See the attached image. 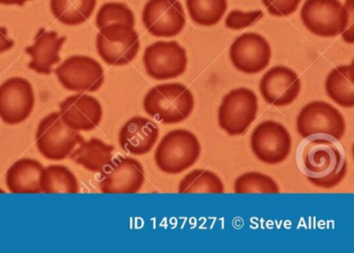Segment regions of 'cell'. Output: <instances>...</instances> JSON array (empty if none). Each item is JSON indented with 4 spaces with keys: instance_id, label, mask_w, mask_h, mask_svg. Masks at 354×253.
<instances>
[{
    "instance_id": "25",
    "label": "cell",
    "mask_w": 354,
    "mask_h": 253,
    "mask_svg": "<svg viewBox=\"0 0 354 253\" xmlns=\"http://www.w3.org/2000/svg\"><path fill=\"white\" fill-rule=\"evenodd\" d=\"M178 192L180 194H190V193L223 194L225 192V186L221 178L214 172L207 169H196L192 170L182 178Z\"/></svg>"
},
{
    "instance_id": "16",
    "label": "cell",
    "mask_w": 354,
    "mask_h": 253,
    "mask_svg": "<svg viewBox=\"0 0 354 253\" xmlns=\"http://www.w3.org/2000/svg\"><path fill=\"white\" fill-rule=\"evenodd\" d=\"M301 89V81L297 73L285 66L271 68L260 81L263 99L277 107H285L297 99Z\"/></svg>"
},
{
    "instance_id": "18",
    "label": "cell",
    "mask_w": 354,
    "mask_h": 253,
    "mask_svg": "<svg viewBox=\"0 0 354 253\" xmlns=\"http://www.w3.org/2000/svg\"><path fill=\"white\" fill-rule=\"evenodd\" d=\"M158 137L159 128L153 120L134 116L120 130L119 143L126 153L142 156L154 147Z\"/></svg>"
},
{
    "instance_id": "22",
    "label": "cell",
    "mask_w": 354,
    "mask_h": 253,
    "mask_svg": "<svg viewBox=\"0 0 354 253\" xmlns=\"http://www.w3.org/2000/svg\"><path fill=\"white\" fill-rule=\"evenodd\" d=\"M353 62L337 66L327 75L325 91L327 95L341 107H354Z\"/></svg>"
},
{
    "instance_id": "33",
    "label": "cell",
    "mask_w": 354,
    "mask_h": 253,
    "mask_svg": "<svg viewBox=\"0 0 354 253\" xmlns=\"http://www.w3.org/2000/svg\"><path fill=\"white\" fill-rule=\"evenodd\" d=\"M30 1V0H0V4H5V6H24L26 2Z\"/></svg>"
},
{
    "instance_id": "5",
    "label": "cell",
    "mask_w": 354,
    "mask_h": 253,
    "mask_svg": "<svg viewBox=\"0 0 354 253\" xmlns=\"http://www.w3.org/2000/svg\"><path fill=\"white\" fill-rule=\"evenodd\" d=\"M36 141L39 151L46 159L61 161L71 155L76 145L84 141V137L80 131L64 122L59 112H53L39 124Z\"/></svg>"
},
{
    "instance_id": "27",
    "label": "cell",
    "mask_w": 354,
    "mask_h": 253,
    "mask_svg": "<svg viewBox=\"0 0 354 253\" xmlns=\"http://www.w3.org/2000/svg\"><path fill=\"white\" fill-rule=\"evenodd\" d=\"M234 192L237 194H245V193L277 194L281 192V189L271 176L262 172L250 171L236 178Z\"/></svg>"
},
{
    "instance_id": "28",
    "label": "cell",
    "mask_w": 354,
    "mask_h": 253,
    "mask_svg": "<svg viewBox=\"0 0 354 253\" xmlns=\"http://www.w3.org/2000/svg\"><path fill=\"white\" fill-rule=\"evenodd\" d=\"M113 23H124L133 26L136 17L129 6L121 2H107L99 8L96 24L99 29Z\"/></svg>"
},
{
    "instance_id": "10",
    "label": "cell",
    "mask_w": 354,
    "mask_h": 253,
    "mask_svg": "<svg viewBox=\"0 0 354 253\" xmlns=\"http://www.w3.org/2000/svg\"><path fill=\"white\" fill-rule=\"evenodd\" d=\"M252 153L261 162L277 165L289 157L292 138L283 124L273 120L261 122L250 136Z\"/></svg>"
},
{
    "instance_id": "31",
    "label": "cell",
    "mask_w": 354,
    "mask_h": 253,
    "mask_svg": "<svg viewBox=\"0 0 354 253\" xmlns=\"http://www.w3.org/2000/svg\"><path fill=\"white\" fill-rule=\"evenodd\" d=\"M345 17H344V28L341 35L348 44H354V0H346L344 4Z\"/></svg>"
},
{
    "instance_id": "8",
    "label": "cell",
    "mask_w": 354,
    "mask_h": 253,
    "mask_svg": "<svg viewBox=\"0 0 354 253\" xmlns=\"http://www.w3.org/2000/svg\"><path fill=\"white\" fill-rule=\"evenodd\" d=\"M145 68L147 74L155 80L178 78L187 68L186 50L176 41H158L145 50Z\"/></svg>"
},
{
    "instance_id": "3",
    "label": "cell",
    "mask_w": 354,
    "mask_h": 253,
    "mask_svg": "<svg viewBox=\"0 0 354 253\" xmlns=\"http://www.w3.org/2000/svg\"><path fill=\"white\" fill-rule=\"evenodd\" d=\"M201 155L198 137L185 129L167 133L155 151V162L161 171L178 174L192 167Z\"/></svg>"
},
{
    "instance_id": "21",
    "label": "cell",
    "mask_w": 354,
    "mask_h": 253,
    "mask_svg": "<svg viewBox=\"0 0 354 253\" xmlns=\"http://www.w3.org/2000/svg\"><path fill=\"white\" fill-rule=\"evenodd\" d=\"M80 147L72 151L71 159L88 171L103 174L113 160L115 147L99 138L82 141Z\"/></svg>"
},
{
    "instance_id": "19",
    "label": "cell",
    "mask_w": 354,
    "mask_h": 253,
    "mask_svg": "<svg viewBox=\"0 0 354 253\" xmlns=\"http://www.w3.org/2000/svg\"><path fill=\"white\" fill-rule=\"evenodd\" d=\"M65 41L66 37H59L57 31L39 29L34 44L26 49L32 57L28 68L38 74H51L53 66L61 62L59 52Z\"/></svg>"
},
{
    "instance_id": "13",
    "label": "cell",
    "mask_w": 354,
    "mask_h": 253,
    "mask_svg": "<svg viewBox=\"0 0 354 253\" xmlns=\"http://www.w3.org/2000/svg\"><path fill=\"white\" fill-rule=\"evenodd\" d=\"M142 23L157 37H174L183 30L185 12L179 0H149L142 10Z\"/></svg>"
},
{
    "instance_id": "2",
    "label": "cell",
    "mask_w": 354,
    "mask_h": 253,
    "mask_svg": "<svg viewBox=\"0 0 354 253\" xmlns=\"http://www.w3.org/2000/svg\"><path fill=\"white\" fill-rule=\"evenodd\" d=\"M194 108L192 91L181 83L152 87L144 99L147 114L162 124H179L189 118Z\"/></svg>"
},
{
    "instance_id": "32",
    "label": "cell",
    "mask_w": 354,
    "mask_h": 253,
    "mask_svg": "<svg viewBox=\"0 0 354 253\" xmlns=\"http://www.w3.org/2000/svg\"><path fill=\"white\" fill-rule=\"evenodd\" d=\"M13 46L14 41L8 35V29L5 27H0V54L12 49Z\"/></svg>"
},
{
    "instance_id": "11",
    "label": "cell",
    "mask_w": 354,
    "mask_h": 253,
    "mask_svg": "<svg viewBox=\"0 0 354 253\" xmlns=\"http://www.w3.org/2000/svg\"><path fill=\"white\" fill-rule=\"evenodd\" d=\"M36 104L34 88L30 81L13 77L0 85V118L8 124L26 122Z\"/></svg>"
},
{
    "instance_id": "12",
    "label": "cell",
    "mask_w": 354,
    "mask_h": 253,
    "mask_svg": "<svg viewBox=\"0 0 354 253\" xmlns=\"http://www.w3.org/2000/svg\"><path fill=\"white\" fill-rule=\"evenodd\" d=\"M345 8L339 0H306L300 18L313 35L333 37L341 35L344 28Z\"/></svg>"
},
{
    "instance_id": "1",
    "label": "cell",
    "mask_w": 354,
    "mask_h": 253,
    "mask_svg": "<svg viewBox=\"0 0 354 253\" xmlns=\"http://www.w3.org/2000/svg\"><path fill=\"white\" fill-rule=\"evenodd\" d=\"M301 166L306 178L319 188H335L347 174V161L341 147L324 137H315L304 145Z\"/></svg>"
},
{
    "instance_id": "30",
    "label": "cell",
    "mask_w": 354,
    "mask_h": 253,
    "mask_svg": "<svg viewBox=\"0 0 354 253\" xmlns=\"http://www.w3.org/2000/svg\"><path fill=\"white\" fill-rule=\"evenodd\" d=\"M269 14L274 17H288L297 10L301 0H262Z\"/></svg>"
},
{
    "instance_id": "24",
    "label": "cell",
    "mask_w": 354,
    "mask_h": 253,
    "mask_svg": "<svg viewBox=\"0 0 354 253\" xmlns=\"http://www.w3.org/2000/svg\"><path fill=\"white\" fill-rule=\"evenodd\" d=\"M41 192L47 194L80 192V185L75 174L63 165L47 166L43 169L40 178Z\"/></svg>"
},
{
    "instance_id": "26",
    "label": "cell",
    "mask_w": 354,
    "mask_h": 253,
    "mask_svg": "<svg viewBox=\"0 0 354 253\" xmlns=\"http://www.w3.org/2000/svg\"><path fill=\"white\" fill-rule=\"evenodd\" d=\"M188 14L196 24H218L227 10V0H186Z\"/></svg>"
},
{
    "instance_id": "9",
    "label": "cell",
    "mask_w": 354,
    "mask_h": 253,
    "mask_svg": "<svg viewBox=\"0 0 354 253\" xmlns=\"http://www.w3.org/2000/svg\"><path fill=\"white\" fill-rule=\"evenodd\" d=\"M61 84L75 93H94L104 83L102 66L90 56L73 55L55 70Z\"/></svg>"
},
{
    "instance_id": "20",
    "label": "cell",
    "mask_w": 354,
    "mask_h": 253,
    "mask_svg": "<svg viewBox=\"0 0 354 253\" xmlns=\"http://www.w3.org/2000/svg\"><path fill=\"white\" fill-rule=\"evenodd\" d=\"M43 167L35 159H20L9 168L6 176L10 192L14 194H37L41 192L40 178Z\"/></svg>"
},
{
    "instance_id": "14",
    "label": "cell",
    "mask_w": 354,
    "mask_h": 253,
    "mask_svg": "<svg viewBox=\"0 0 354 253\" xmlns=\"http://www.w3.org/2000/svg\"><path fill=\"white\" fill-rule=\"evenodd\" d=\"M272 52L267 39L256 32L238 37L230 47V59L239 72L254 75L268 66Z\"/></svg>"
},
{
    "instance_id": "4",
    "label": "cell",
    "mask_w": 354,
    "mask_h": 253,
    "mask_svg": "<svg viewBox=\"0 0 354 253\" xmlns=\"http://www.w3.org/2000/svg\"><path fill=\"white\" fill-rule=\"evenodd\" d=\"M297 132L302 138L324 137L339 141L346 132L345 118L326 102H310L298 114Z\"/></svg>"
},
{
    "instance_id": "7",
    "label": "cell",
    "mask_w": 354,
    "mask_h": 253,
    "mask_svg": "<svg viewBox=\"0 0 354 253\" xmlns=\"http://www.w3.org/2000/svg\"><path fill=\"white\" fill-rule=\"evenodd\" d=\"M257 112L258 97L252 89H232L219 106V126L231 136L243 134L256 120Z\"/></svg>"
},
{
    "instance_id": "29",
    "label": "cell",
    "mask_w": 354,
    "mask_h": 253,
    "mask_svg": "<svg viewBox=\"0 0 354 253\" xmlns=\"http://www.w3.org/2000/svg\"><path fill=\"white\" fill-rule=\"evenodd\" d=\"M264 17L262 10H252V12H244L239 10H231L225 17V26L232 30H241L246 27L252 26L254 23Z\"/></svg>"
},
{
    "instance_id": "15",
    "label": "cell",
    "mask_w": 354,
    "mask_h": 253,
    "mask_svg": "<svg viewBox=\"0 0 354 253\" xmlns=\"http://www.w3.org/2000/svg\"><path fill=\"white\" fill-rule=\"evenodd\" d=\"M100 189L105 194H134L145 182L142 163L134 158L118 157L103 172Z\"/></svg>"
},
{
    "instance_id": "17",
    "label": "cell",
    "mask_w": 354,
    "mask_h": 253,
    "mask_svg": "<svg viewBox=\"0 0 354 253\" xmlns=\"http://www.w3.org/2000/svg\"><path fill=\"white\" fill-rule=\"evenodd\" d=\"M62 120L76 131H92L102 120V105L96 97L78 93L59 104Z\"/></svg>"
},
{
    "instance_id": "6",
    "label": "cell",
    "mask_w": 354,
    "mask_h": 253,
    "mask_svg": "<svg viewBox=\"0 0 354 253\" xmlns=\"http://www.w3.org/2000/svg\"><path fill=\"white\" fill-rule=\"evenodd\" d=\"M97 51L109 66L129 64L140 51L138 33L133 26L113 23L103 27L97 35Z\"/></svg>"
},
{
    "instance_id": "23",
    "label": "cell",
    "mask_w": 354,
    "mask_h": 253,
    "mask_svg": "<svg viewBox=\"0 0 354 253\" xmlns=\"http://www.w3.org/2000/svg\"><path fill=\"white\" fill-rule=\"evenodd\" d=\"M97 0H50L53 16L68 26L86 22L94 12Z\"/></svg>"
}]
</instances>
